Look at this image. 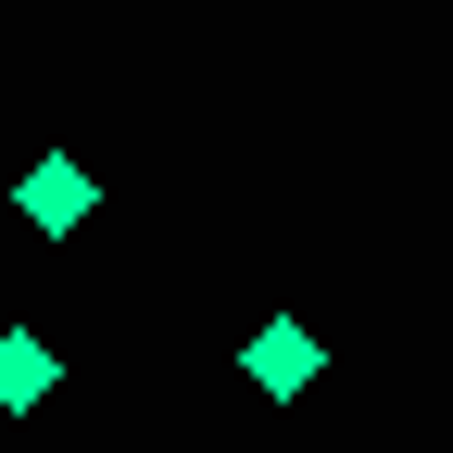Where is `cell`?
<instances>
[{
  "label": "cell",
  "mask_w": 453,
  "mask_h": 453,
  "mask_svg": "<svg viewBox=\"0 0 453 453\" xmlns=\"http://www.w3.org/2000/svg\"><path fill=\"white\" fill-rule=\"evenodd\" d=\"M50 390H64V353H50L38 327H13V340H0V403L26 416V403H50Z\"/></svg>",
  "instance_id": "cell-3"
},
{
  "label": "cell",
  "mask_w": 453,
  "mask_h": 453,
  "mask_svg": "<svg viewBox=\"0 0 453 453\" xmlns=\"http://www.w3.org/2000/svg\"><path fill=\"white\" fill-rule=\"evenodd\" d=\"M88 202H101V189H88V164H76V151H38V164H26V189H13V214L38 226V240H76Z\"/></svg>",
  "instance_id": "cell-1"
},
{
  "label": "cell",
  "mask_w": 453,
  "mask_h": 453,
  "mask_svg": "<svg viewBox=\"0 0 453 453\" xmlns=\"http://www.w3.org/2000/svg\"><path fill=\"white\" fill-rule=\"evenodd\" d=\"M315 365H327V353H315V327H303V315H277V327H252V340H240V378L265 390V403L315 390Z\"/></svg>",
  "instance_id": "cell-2"
}]
</instances>
